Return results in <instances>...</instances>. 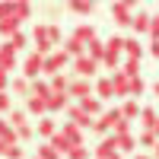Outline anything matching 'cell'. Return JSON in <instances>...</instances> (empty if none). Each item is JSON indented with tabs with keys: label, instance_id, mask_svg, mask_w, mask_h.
<instances>
[{
	"label": "cell",
	"instance_id": "12",
	"mask_svg": "<svg viewBox=\"0 0 159 159\" xmlns=\"http://www.w3.org/2000/svg\"><path fill=\"white\" fill-rule=\"evenodd\" d=\"M96 99H102V102L115 99V83H111V76H102V80H96Z\"/></svg>",
	"mask_w": 159,
	"mask_h": 159
},
{
	"label": "cell",
	"instance_id": "42",
	"mask_svg": "<svg viewBox=\"0 0 159 159\" xmlns=\"http://www.w3.org/2000/svg\"><path fill=\"white\" fill-rule=\"evenodd\" d=\"M111 134H115V137H124V134H130V121H124V118H121V121L115 124V130H111Z\"/></svg>",
	"mask_w": 159,
	"mask_h": 159
},
{
	"label": "cell",
	"instance_id": "9",
	"mask_svg": "<svg viewBox=\"0 0 159 159\" xmlns=\"http://www.w3.org/2000/svg\"><path fill=\"white\" fill-rule=\"evenodd\" d=\"M57 121H54V118H51V115H45V118H38V127H35V137H45V140H51V137H54L57 134Z\"/></svg>",
	"mask_w": 159,
	"mask_h": 159
},
{
	"label": "cell",
	"instance_id": "10",
	"mask_svg": "<svg viewBox=\"0 0 159 159\" xmlns=\"http://www.w3.org/2000/svg\"><path fill=\"white\" fill-rule=\"evenodd\" d=\"M61 51H64V54H67L70 61H76V57H83V54H86V45L80 42V38H73V35H70L67 42L61 45Z\"/></svg>",
	"mask_w": 159,
	"mask_h": 159
},
{
	"label": "cell",
	"instance_id": "26",
	"mask_svg": "<svg viewBox=\"0 0 159 159\" xmlns=\"http://www.w3.org/2000/svg\"><path fill=\"white\" fill-rule=\"evenodd\" d=\"M13 92H16V96H25V99H29V96H32V83H29L25 76H13Z\"/></svg>",
	"mask_w": 159,
	"mask_h": 159
},
{
	"label": "cell",
	"instance_id": "21",
	"mask_svg": "<svg viewBox=\"0 0 159 159\" xmlns=\"http://www.w3.org/2000/svg\"><path fill=\"white\" fill-rule=\"evenodd\" d=\"M0 35H3L7 42H10L13 35H19V19H16V13H13L10 19H0Z\"/></svg>",
	"mask_w": 159,
	"mask_h": 159
},
{
	"label": "cell",
	"instance_id": "3",
	"mask_svg": "<svg viewBox=\"0 0 159 159\" xmlns=\"http://www.w3.org/2000/svg\"><path fill=\"white\" fill-rule=\"evenodd\" d=\"M42 73H45V57H42V54H35V51H32V54H29V57L22 61V76H25V80H32V83H35V80L42 76Z\"/></svg>",
	"mask_w": 159,
	"mask_h": 159
},
{
	"label": "cell",
	"instance_id": "49",
	"mask_svg": "<svg viewBox=\"0 0 159 159\" xmlns=\"http://www.w3.org/2000/svg\"><path fill=\"white\" fill-rule=\"evenodd\" d=\"M153 134H156V140H159V121H156V124H153Z\"/></svg>",
	"mask_w": 159,
	"mask_h": 159
},
{
	"label": "cell",
	"instance_id": "15",
	"mask_svg": "<svg viewBox=\"0 0 159 159\" xmlns=\"http://www.w3.org/2000/svg\"><path fill=\"white\" fill-rule=\"evenodd\" d=\"M61 134H64V137L70 140V147H86V143H83V130H80L76 124H70V121H64Z\"/></svg>",
	"mask_w": 159,
	"mask_h": 159
},
{
	"label": "cell",
	"instance_id": "14",
	"mask_svg": "<svg viewBox=\"0 0 159 159\" xmlns=\"http://www.w3.org/2000/svg\"><path fill=\"white\" fill-rule=\"evenodd\" d=\"M76 105H80L89 118H102V115H105V111H102V99H96V96H86L83 102H76Z\"/></svg>",
	"mask_w": 159,
	"mask_h": 159
},
{
	"label": "cell",
	"instance_id": "38",
	"mask_svg": "<svg viewBox=\"0 0 159 159\" xmlns=\"http://www.w3.org/2000/svg\"><path fill=\"white\" fill-rule=\"evenodd\" d=\"M16 137H19V143H25V140H32V137H35V127H32V124H22V127L16 130Z\"/></svg>",
	"mask_w": 159,
	"mask_h": 159
},
{
	"label": "cell",
	"instance_id": "51",
	"mask_svg": "<svg viewBox=\"0 0 159 159\" xmlns=\"http://www.w3.org/2000/svg\"><path fill=\"white\" fill-rule=\"evenodd\" d=\"M153 92H156V96H159V80H156V83H153Z\"/></svg>",
	"mask_w": 159,
	"mask_h": 159
},
{
	"label": "cell",
	"instance_id": "6",
	"mask_svg": "<svg viewBox=\"0 0 159 159\" xmlns=\"http://www.w3.org/2000/svg\"><path fill=\"white\" fill-rule=\"evenodd\" d=\"M67 96H70V99H76V102H83L86 96H96V86H92L89 80H70Z\"/></svg>",
	"mask_w": 159,
	"mask_h": 159
},
{
	"label": "cell",
	"instance_id": "7",
	"mask_svg": "<svg viewBox=\"0 0 159 159\" xmlns=\"http://www.w3.org/2000/svg\"><path fill=\"white\" fill-rule=\"evenodd\" d=\"M16 61H19V57H16V51H13V45L3 42V45H0V70L13 76V70H16Z\"/></svg>",
	"mask_w": 159,
	"mask_h": 159
},
{
	"label": "cell",
	"instance_id": "30",
	"mask_svg": "<svg viewBox=\"0 0 159 159\" xmlns=\"http://www.w3.org/2000/svg\"><path fill=\"white\" fill-rule=\"evenodd\" d=\"M32 96H38V99H51V86L45 83V80H35V83H32Z\"/></svg>",
	"mask_w": 159,
	"mask_h": 159
},
{
	"label": "cell",
	"instance_id": "31",
	"mask_svg": "<svg viewBox=\"0 0 159 159\" xmlns=\"http://www.w3.org/2000/svg\"><path fill=\"white\" fill-rule=\"evenodd\" d=\"M121 73H124L127 80H134V76H140V61H130V57H127V61L121 64Z\"/></svg>",
	"mask_w": 159,
	"mask_h": 159
},
{
	"label": "cell",
	"instance_id": "35",
	"mask_svg": "<svg viewBox=\"0 0 159 159\" xmlns=\"http://www.w3.org/2000/svg\"><path fill=\"white\" fill-rule=\"evenodd\" d=\"M137 143H140V147H153L156 150V134H153V130H140V137H137Z\"/></svg>",
	"mask_w": 159,
	"mask_h": 159
},
{
	"label": "cell",
	"instance_id": "34",
	"mask_svg": "<svg viewBox=\"0 0 159 159\" xmlns=\"http://www.w3.org/2000/svg\"><path fill=\"white\" fill-rule=\"evenodd\" d=\"M38 159H61V153L51 147V143H38V153H35Z\"/></svg>",
	"mask_w": 159,
	"mask_h": 159
},
{
	"label": "cell",
	"instance_id": "17",
	"mask_svg": "<svg viewBox=\"0 0 159 159\" xmlns=\"http://www.w3.org/2000/svg\"><path fill=\"white\" fill-rule=\"evenodd\" d=\"M124 54H127L130 61H140V57H143V45H140V38H134V35L124 38Z\"/></svg>",
	"mask_w": 159,
	"mask_h": 159
},
{
	"label": "cell",
	"instance_id": "40",
	"mask_svg": "<svg viewBox=\"0 0 159 159\" xmlns=\"http://www.w3.org/2000/svg\"><path fill=\"white\" fill-rule=\"evenodd\" d=\"M25 153H22V147L19 143H13V147H7V153H3V159H22Z\"/></svg>",
	"mask_w": 159,
	"mask_h": 159
},
{
	"label": "cell",
	"instance_id": "39",
	"mask_svg": "<svg viewBox=\"0 0 159 159\" xmlns=\"http://www.w3.org/2000/svg\"><path fill=\"white\" fill-rule=\"evenodd\" d=\"M48 35H51V42H54V48H57V45L64 42V32H61V25H54V22L48 25Z\"/></svg>",
	"mask_w": 159,
	"mask_h": 159
},
{
	"label": "cell",
	"instance_id": "41",
	"mask_svg": "<svg viewBox=\"0 0 159 159\" xmlns=\"http://www.w3.org/2000/svg\"><path fill=\"white\" fill-rule=\"evenodd\" d=\"M3 111H13V96L10 92H0V115Z\"/></svg>",
	"mask_w": 159,
	"mask_h": 159
},
{
	"label": "cell",
	"instance_id": "47",
	"mask_svg": "<svg viewBox=\"0 0 159 159\" xmlns=\"http://www.w3.org/2000/svg\"><path fill=\"white\" fill-rule=\"evenodd\" d=\"M7 86H10V73L0 70V92H7Z\"/></svg>",
	"mask_w": 159,
	"mask_h": 159
},
{
	"label": "cell",
	"instance_id": "8",
	"mask_svg": "<svg viewBox=\"0 0 159 159\" xmlns=\"http://www.w3.org/2000/svg\"><path fill=\"white\" fill-rule=\"evenodd\" d=\"M111 19L118 25H130L134 22V3H111Z\"/></svg>",
	"mask_w": 159,
	"mask_h": 159
},
{
	"label": "cell",
	"instance_id": "52",
	"mask_svg": "<svg viewBox=\"0 0 159 159\" xmlns=\"http://www.w3.org/2000/svg\"><path fill=\"white\" fill-rule=\"evenodd\" d=\"M153 159H159V143H156V150H153Z\"/></svg>",
	"mask_w": 159,
	"mask_h": 159
},
{
	"label": "cell",
	"instance_id": "23",
	"mask_svg": "<svg viewBox=\"0 0 159 159\" xmlns=\"http://www.w3.org/2000/svg\"><path fill=\"white\" fill-rule=\"evenodd\" d=\"M140 108H143V105H140L137 99H127V102L121 105V115H124V121H137V118H140Z\"/></svg>",
	"mask_w": 159,
	"mask_h": 159
},
{
	"label": "cell",
	"instance_id": "27",
	"mask_svg": "<svg viewBox=\"0 0 159 159\" xmlns=\"http://www.w3.org/2000/svg\"><path fill=\"white\" fill-rule=\"evenodd\" d=\"M7 121H10L13 127L19 130L22 124H29V111H25V108H13V111H10V118H7Z\"/></svg>",
	"mask_w": 159,
	"mask_h": 159
},
{
	"label": "cell",
	"instance_id": "18",
	"mask_svg": "<svg viewBox=\"0 0 159 159\" xmlns=\"http://www.w3.org/2000/svg\"><path fill=\"white\" fill-rule=\"evenodd\" d=\"M25 111H29V115H38V118H45V115H48V102H45V99H38V96H29V99H25Z\"/></svg>",
	"mask_w": 159,
	"mask_h": 159
},
{
	"label": "cell",
	"instance_id": "54",
	"mask_svg": "<svg viewBox=\"0 0 159 159\" xmlns=\"http://www.w3.org/2000/svg\"><path fill=\"white\" fill-rule=\"evenodd\" d=\"M115 159H121V156H115Z\"/></svg>",
	"mask_w": 159,
	"mask_h": 159
},
{
	"label": "cell",
	"instance_id": "11",
	"mask_svg": "<svg viewBox=\"0 0 159 159\" xmlns=\"http://www.w3.org/2000/svg\"><path fill=\"white\" fill-rule=\"evenodd\" d=\"M111 83H115V99H130V80L121 70L111 73Z\"/></svg>",
	"mask_w": 159,
	"mask_h": 159
},
{
	"label": "cell",
	"instance_id": "16",
	"mask_svg": "<svg viewBox=\"0 0 159 159\" xmlns=\"http://www.w3.org/2000/svg\"><path fill=\"white\" fill-rule=\"evenodd\" d=\"M67 108H70V96H67V92H51L48 111H67Z\"/></svg>",
	"mask_w": 159,
	"mask_h": 159
},
{
	"label": "cell",
	"instance_id": "29",
	"mask_svg": "<svg viewBox=\"0 0 159 159\" xmlns=\"http://www.w3.org/2000/svg\"><path fill=\"white\" fill-rule=\"evenodd\" d=\"M48 86H51V92H67L70 80L64 76V73H57V76H51V80H48Z\"/></svg>",
	"mask_w": 159,
	"mask_h": 159
},
{
	"label": "cell",
	"instance_id": "53",
	"mask_svg": "<svg viewBox=\"0 0 159 159\" xmlns=\"http://www.w3.org/2000/svg\"><path fill=\"white\" fill-rule=\"evenodd\" d=\"M134 159H153V156H143V153H137V156H134Z\"/></svg>",
	"mask_w": 159,
	"mask_h": 159
},
{
	"label": "cell",
	"instance_id": "25",
	"mask_svg": "<svg viewBox=\"0 0 159 159\" xmlns=\"http://www.w3.org/2000/svg\"><path fill=\"white\" fill-rule=\"evenodd\" d=\"M48 143H51V147H54V150H57L61 156H67V153L73 150V147H70V140H67V137H64V134H61V130H57V134H54V137H51Z\"/></svg>",
	"mask_w": 159,
	"mask_h": 159
},
{
	"label": "cell",
	"instance_id": "33",
	"mask_svg": "<svg viewBox=\"0 0 159 159\" xmlns=\"http://www.w3.org/2000/svg\"><path fill=\"white\" fill-rule=\"evenodd\" d=\"M137 147V137L134 134H124V137H118V153H130Z\"/></svg>",
	"mask_w": 159,
	"mask_h": 159
},
{
	"label": "cell",
	"instance_id": "1",
	"mask_svg": "<svg viewBox=\"0 0 159 159\" xmlns=\"http://www.w3.org/2000/svg\"><path fill=\"white\" fill-rule=\"evenodd\" d=\"M102 67V64H96L89 54H83V57H76V61H70V70L76 73V80H92L96 76V70Z\"/></svg>",
	"mask_w": 159,
	"mask_h": 159
},
{
	"label": "cell",
	"instance_id": "22",
	"mask_svg": "<svg viewBox=\"0 0 159 159\" xmlns=\"http://www.w3.org/2000/svg\"><path fill=\"white\" fill-rule=\"evenodd\" d=\"M86 54L96 61V64H102L105 61V42H102V38H92V42L86 45Z\"/></svg>",
	"mask_w": 159,
	"mask_h": 159
},
{
	"label": "cell",
	"instance_id": "43",
	"mask_svg": "<svg viewBox=\"0 0 159 159\" xmlns=\"http://www.w3.org/2000/svg\"><path fill=\"white\" fill-rule=\"evenodd\" d=\"M150 38H153V42H159V13H156V16H150Z\"/></svg>",
	"mask_w": 159,
	"mask_h": 159
},
{
	"label": "cell",
	"instance_id": "45",
	"mask_svg": "<svg viewBox=\"0 0 159 159\" xmlns=\"http://www.w3.org/2000/svg\"><path fill=\"white\" fill-rule=\"evenodd\" d=\"M10 45H13V51L19 54V51L25 48V35H22V32H19V35H13V38H10Z\"/></svg>",
	"mask_w": 159,
	"mask_h": 159
},
{
	"label": "cell",
	"instance_id": "55",
	"mask_svg": "<svg viewBox=\"0 0 159 159\" xmlns=\"http://www.w3.org/2000/svg\"><path fill=\"white\" fill-rule=\"evenodd\" d=\"M32 159H38V156H32Z\"/></svg>",
	"mask_w": 159,
	"mask_h": 159
},
{
	"label": "cell",
	"instance_id": "37",
	"mask_svg": "<svg viewBox=\"0 0 159 159\" xmlns=\"http://www.w3.org/2000/svg\"><path fill=\"white\" fill-rule=\"evenodd\" d=\"M13 13H16V19L22 22V19L32 16V7H29V3H13Z\"/></svg>",
	"mask_w": 159,
	"mask_h": 159
},
{
	"label": "cell",
	"instance_id": "36",
	"mask_svg": "<svg viewBox=\"0 0 159 159\" xmlns=\"http://www.w3.org/2000/svg\"><path fill=\"white\" fill-rule=\"evenodd\" d=\"M73 13H80V16H89L92 10H96V3H86V0H76V3H70Z\"/></svg>",
	"mask_w": 159,
	"mask_h": 159
},
{
	"label": "cell",
	"instance_id": "2",
	"mask_svg": "<svg viewBox=\"0 0 159 159\" xmlns=\"http://www.w3.org/2000/svg\"><path fill=\"white\" fill-rule=\"evenodd\" d=\"M32 42H35V54H54V42H51V35H48V25H35V32H32Z\"/></svg>",
	"mask_w": 159,
	"mask_h": 159
},
{
	"label": "cell",
	"instance_id": "13",
	"mask_svg": "<svg viewBox=\"0 0 159 159\" xmlns=\"http://www.w3.org/2000/svg\"><path fill=\"white\" fill-rule=\"evenodd\" d=\"M137 121H140V130H153V124L159 121V111L153 108V105H143V108H140V118H137Z\"/></svg>",
	"mask_w": 159,
	"mask_h": 159
},
{
	"label": "cell",
	"instance_id": "32",
	"mask_svg": "<svg viewBox=\"0 0 159 159\" xmlns=\"http://www.w3.org/2000/svg\"><path fill=\"white\" fill-rule=\"evenodd\" d=\"M143 92H147V83H143V76H134V80H130V99H137V102H140Z\"/></svg>",
	"mask_w": 159,
	"mask_h": 159
},
{
	"label": "cell",
	"instance_id": "28",
	"mask_svg": "<svg viewBox=\"0 0 159 159\" xmlns=\"http://www.w3.org/2000/svg\"><path fill=\"white\" fill-rule=\"evenodd\" d=\"M121 118H124V115H121V108H108V111L102 115V124L108 127V130H115V124L121 121Z\"/></svg>",
	"mask_w": 159,
	"mask_h": 159
},
{
	"label": "cell",
	"instance_id": "24",
	"mask_svg": "<svg viewBox=\"0 0 159 159\" xmlns=\"http://www.w3.org/2000/svg\"><path fill=\"white\" fill-rule=\"evenodd\" d=\"M130 29H134L137 35H143V32H150V13H134V22H130Z\"/></svg>",
	"mask_w": 159,
	"mask_h": 159
},
{
	"label": "cell",
	"instance_id": "48",
	"mask_svg": "<svg viewBox=\"0 0 159 159\" xmlns=\"http://www.w3.org/2000/svg\"><path fill=\"white\" fill-rule=\"evenodd\" d=\"M150 51H153V54L159 57V42H153V45H150Z\"/></svg>",
	"mask_w": 159,
	"mask_h": 159
},
{
	"label": "cell",
	"instance_id": "44",
	"mask_svg": "<svg viewBox=\"0 0 159 159\" xmlns=\"http://www.w3.org/2000/svg\"><path fill=\"white\" fill-rule=\"evenodd\" d=\"M67 159H89V150H86V147H73V150L67 153Z\"/></svg>",
	"mask_w": 159,
	"mask_h": 159
},
{
	"label": "cell",
	"instance_id": "20",
	"mask_svg": "<svg viewBox=\"0 0 159 159\" xmlns=\"http://www.w3.org/2000/svg\"><path fill=\"white\" fill-rule=\"evenodd\" d=\"M73 38H80L83 45H89L92 38H99V35H96V25H89V22H80L76 29H73Z\"/></svg>",
	"mask_w": 159,
	"mask_h": 159
},
{
	"label": "cell",
	"instance_id": "46",
	"mask_svg": "<svg viewBox=\"0 0 159 159\" xmlns=\"http://www.w3.org/2000/svg\"><path fill=\"white\" fill-rule=\"evenodd\" d=\"M13 16V3H0V19H10Z\"/></svg>",
	"mask_w": 159,
	"mask_h": 159
},
{
	"label": "cell",
	"instance_id": "19",
	"mask_svg": "<svg viewBox=\"0 0 159 159\" xmlns=\"http://www.w3.org/2000/svg\"><path fill=\"white\" fill-rule=\"evenodd\" d=\"M0 140L7 143V147H13V143H19V137H16V127H13L7 118H0Z\"/></svg>",
	"mask_w": 159,
	"mask_h": 159
},
{
	"label": "cell",
	"instance_id": "50",
	"mask_svg": "<svg viewBox=\"0 0 159 159\" xmlns=\"http://www.w3.org/2000/svg\"><path fill=\"white\" fill-rule=\"evenodd\" d=\"M3 153H7V143H3V140H0V156H3Z\"/></svg>",
	"mask_w": 159,
	"mask_h": 159
},
{
	"label": "cell",
	"instance_id": "5",
	"mask_svg": "<svg viewBox=\"0 0 159 159\" xmlns=\"http://www.w3.org/2000/svg\"><path fill=\"white\" fill-rule=\"evenodd\" d=\"M115 156H121V153H118V137L108 134V137L99 140V147H96V153H92V159H115Z\"/></svg>",
	"mask_w": 159,
	"mask_h": 159
},
{
	"label": "cell",
	"instance_id": "4",
	"mask_svg": "<svg viewBox=\"0 0 159 159\" xmlns=\"http://www.w3.org/2000/svg\"><path fill=\"white\" fill-rule=\"evenodd\" d=\"M67 64H70V57L57 48L54 54H48V57H45V76H57V73H64V67H67Z\"/></svg>",
	"mask_w": 159,
	"mask_h": 159
}]
</instances>
